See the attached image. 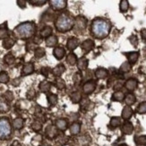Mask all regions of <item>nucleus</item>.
Masks as SVG:
<instances>
[{
    "label": "nucleus",
    "mask_w": 146,
    "mask_h": 146,
    "mask_svg": "<svg viewBox=\"0 0 146 146\" xmlns=\"http://www.w3.org/2000/svg\"><path fill=\"white\" fill-rule=\"evenodd\" d=\"M121 115H122V118L123 119L127 120V119H129L133 116V110H132V108H131L130 106H125L123 108V110H122Z\"/></svg>",
    "instance_id": "aec40b11"
},
{
    "label": "nucleus",
    "mask_w": 146,
    "mask_h": 146,
    "mask_svg": "<svg viewBox=\"0 0 146 146\" xmlns=\"http://www.w3.org/2000/svg\"><path fill=\"white\" fill-rule=\"evenodd\" d=\"M121 122H122V120L120 117L118 116H114L110 119V126L113 128H117L118 127V126H120V124H121Z\"/></svg>",
    "instance_id": "7c9ffc66"
},
{
    "label": "nucleus",
    "mask_w": 146,
    "mask_h": 146,
    "mask_svg": "<svg viewBox=\"0 0 146 146\" xmlns=\"http://www.w3.org/2000/svg\"><path fill=\"white\" fill-rule=\"evenodd\" d=\"M135 143L140 146H146V135H139L135 138Z\"/></svg>",
    "instance_id": "f704fd0d"
},
{
    "label": "nucleus",
    "mask_w": 146,
    "mask_h": 146,
    "mask_svg": "<svg viewBox=\"0 0 146 146\" xmlns=\"http://www.w3.org/2000/svg\"><path fill=\"white\" fill-rule=\"evenodd\" d=\"M88 65H89V61L85 57H81L77 61V67L80 71H85L88 68Z\"/></svg>",
    "instance_id": "2eb2a0df"
},
{
    "label": "nucleus",
    "mask_w": 146,
    "mask_h": 146,
    "mask_svg": "<svg viewBox=\"0 0 146 146\" xmlns=\"http://www.w3.org/2000/svg\"><path fill=\"white\" fill-rule=\"evenodd\" d=\"M43 146H49V145H43Z\"/></svg>",
    "instance_id": "bf43d9fd"
},
{
    "label": "nucleus",
    "mask_w": 146,
    "mask_h": 146,
    "mask_svg": "<svg viewBox=\"0 0 146 146\" xmlns=\"http://www.w3.org/2000/svg\"><path fill=\"white\" fill-rule=\"evenodd\" d=\"M10 107L7 104V102L5 99H0V112L1 113H5L8 112Z\"/></svg>",
    "instance_id": "72a5a7b5"
},
{
    "label": "nucleus",
    "mask_w": 146,
    "mask_h": 146,
    "mask_svg": "<svg viewBox=\"0 0 146 146\" xmlns=\"http://www.w3.org/2000/svg\"><path fill=\"white\" fill-rule=\"evenodd\" d=\"M94 48V42L92 39H87L82 43V49L85 52H89Z\"/></svg>",
    "instance_id": "1a4fd4ad"
},
{
    "label": "nucleus",
    "mask_w": 146,
    "mask_h": 146,
    "mask_svg": "<svg viewBox=\"0 0 146 146\" xmlns=\"http://www.w3.org/2000/svg\"><path fill=\"white\" fill-rule=\"evenodd\" d=\"M82 80V75L81 72H75L74 75H73V81L75 85H79Z\"/></svg>",
    "instance_id": "58836bf2"
},
{
    "label": "nucleus",
    "mask_w": 146,
    "mask_h": 146,
    "mask_svg": "<svg viewBox=\"0 0 146 146\" xmlns=\"http://www.w3.org/2000/svg\"><path fill=\"white\" fill-rule=\"evenodd\" d=\"M119 146H128L127 144H125V143H122V144H120Z\"/></svg>",
    "instance_id": "4d7b16f0"
},
{
    "label": "nucleus",
    "mask_w": 146,
    "mask_h": 146,
    "mask_svg": "<svg viewBox=\"0 0 146 146\" xmlns=\"http://www.w3.org/2000/svg\"><path fill=\"white\" fill-rule=\"evenodd\" d=\"M34 71V65L33 63L31 62H29V63H26L23 67V69H22V74L24 75V76H27V75H30Z\"/></svg>",
    "instance_id": "ddd939ff"
},
{
    "label": "nucleus",
    "mask_w": 146,
    "mask_h": 146,
    "mask_svg": "<svg viewBox=\"0 0 146 146\" xmlns=\"http://www.w3.org/2000/svg\"><path fill=\"white\" fill-rule=\"evenodd\" d=\"M30 3L31 4H33V5H43L44 4H46L47 3V1H45V0H41V1H38V0H31L30 1Z\"/></svg>",
    "instance_id": "de8ad7c7"
},
{
    "label": "nucleus",
    "mask_w": 146,
    "mask_h": 146,
    "mask_svg": "<svg viewBox=\"0 0 146 146\" xmlns=\"http://www.w3.org/2000/svg\"><path fill=\"white\" fill-rule=\"evenodd\" d=\"M131 64L129 63V61H125L124 63H122V65L120 66V69H119V71L122 72V73H125V72H128L131 71Z\"/></svg>",
    "instance_id": "473e14b6"
},
{
    "label": "nucleus",
    "mask_w": 146,
    "mask_h": 146,
    "mask_svg": "<svg viewBox=\"0 0 146 146\" xmlns=\"http://www.w3.org/2000/svg\"><path fill=\"white\" fill-rule=\"evenodd\" d=\"M79 45V40L76 37H70L67 40L66 42V47L69 50H74Z\"/></svg>",
    "instance_id": "6e6552de"
},
{
    "label": "nucleus",
    "mask_w": 146,
    "mask_h": 146,
    "mask_svg": "<svg viewBox=\"0 0 146 146\" xmlns=\"http://www.w3.org/2000/svg\"><path fill=\"white\" fill-rule=\"evenodd\" d=\"M122 86H123V84L121 83V82H117V85H115V86H114V89H115V90H117V89H118V88L122 87Z\"/></svg>",
    "instance_id": "864d4df0"
},
{
    "label": "nucleus",
    "mask_w": 146,
    "mask_h": 146,
    "mask_svg": "<svg viewBox=\"0 0 146 146\" xmlns=\"http://www.w3.org/2000/svg\"><path fill=\"white\" fill-rule=\"evenodd\" d=\"M53 54H54V57L56 60L60 61V60H62L65 57V55H66V50L63 47H56L53 50Z\"/></svg>",
    "instance_id": "9d476101"
},
{
    "label": "nucleus",
    "mask_w": 146,
    "mask_h": 146,
    "mask_svg": "<svg viewBox=\"0 0 146 146\" xmlns=\"http://www.w3.org/2000/svg\"><path fill=\"white\" fill-rule=\"evenodd\" d=\"M41 42H42V38H41L40 35V36L36 35V36L34 37V39H33V42H34V43L39 44V43H40Z\"/></svg>",
    "instance_id": "603ef678"
},
{
    "label": "nucleus",
    "mask_w": 146,
    "mask_h": 146,
    "mask_svg": "<svg viewBox=\"0 0 146 146\" xmlns=\"http://www.w3.org/2000/svg\"><path fill=\"white\" fill-rule=\"evenodd\" d=\"M141 35L143 40H146V29H142L141 30Z\"/></svg>",
    "instance_id": "5fc2aeb1"
},
{
    "label": "nucleus",
    "mask_w": 146,
    "mask_h": 146,
    "mask_svg": "<svg viewBox=\"0 0 146 146\" xmlns=\"http://www.w3.org/2000/svg\"><path fill=\"white\" fill-rule=\"evenodd\" d=\"M90 143H91V138L87 135L79 136L77 139V144L79 146H88Z\"/></svg>",
    "instance_id": "dca6fc26"
},
{
    "label": "nucleus",
    "mask_w": 146,
    "mask_h": 146,
    "mask_svg": "<svg viewBox=\"0 0 146 146\" xmlns=\"http://www.w3.org/2000/svg\"><path fill=\"white\" fill-rule=\"evenodd\" d=\"M78 60H77V57H76V55L74 53H69L67 56H66V62L68 63L69 65L71 66H74L75 65L76 63H77Z\"/></svg>",
    "instance_id": "393cba45"
},
{
    "label": "nucleus",
    "mask_w": 146,
    "mask_h": 146,
    "mask_svg": "<svg viewBox=\"0 0 146 146\" xmlns=\"http://www.w3.org/2000/svg\"><path fill=\"white\" fill-rule=\"evenodd\" d=\"M96 82L94 80H89L82 87V91L86 95H90L93 93V91L96 89Z\"/></svg>",
    "instance_id": "0eeeda50"
},
{
    "label": "nucleus",
    "mask_w": 146,
    "mask_h": 146,
    "mask_svg": "<svg viewBox=\"0 0 146 146\" xmlns=\"http://www.w3.org/2000/svg\"><path fill=\"white\" fill-rule=\"evenodd\" d=\"M45 54H46V52H45V49H44V48L38 47L34 50V55H35V57L37 59L43 58V57L45 56Z\"/></svg>",
    "instance_id": "2f4dec72"
},
{
    "label": "nucleus",
    "mask_w": 146,
    "mask_h": 146,
    "mask_svg": "<svg viewBox=\"0 0 146 146\" xmlns=\"http://www.w3.org/2000/svg\"><path fill=\"white\" fill-rule=\"evenodd\" d=\"M52 34V28L50 26H45L40 33V35L41 36V38H47L49 37L50 35H51Z\"/></svg>",
    "instance_id": "bb28decb"
},
{
    "label": "nucleus",
    "mask_w": 146,
    "mask_h": 146,
    "mask_svg": "<svg viewBox=\"0 0 146 146\" xmlns=\"http://www.w3.org/2000/svg\"><path fill=\"white\" fill-rule=\"evenodd\" d=\"M137 112L139 114H145L146 113V101L139 104V106L137 107Z\"/></svg>",
    "instance_id": "c03bdc74"
},
{
    "label": "nucleus",
    "mask_w": 146,
    "mask_h": 146,
    "mask_svg": "<svg viewBox=\"0 0 146 146\" xmlns=\"http://www.w3.org/2000/svg\"><path fill=\"white\" fill-rule=\"evenodd\" d=\"M58 96H56V94H50L49 96L48 97V101L50 106H55L56 105V103H58Z\"/></svg>",
    "instance_id": "79ce46f5"
},
{
    "label": "nucleus",
    "mask_w": 146,
    "mask_h": 146,
    "mask_svg": "<svg viewBox=\"0 0 146 146\" xmlns=\"http://www.w3.org/2000/svg\"><path fill=\"white\" fill-rule=\"evenodd\" d=\"M129 41H130L132 45H134V46H136L137 43H138V42H137V37L135 35H131L129 37Z\"/></svg>",
    "instance_id": "09e8293b"
},
{
    "label": "nucleus",
    "mask_w": 146,
    "mask_h": 146,
    "mask_svg": "<svg viewBox=\"0 0 146 146\" xmlns=\"http://www.w3.org/2000/svg\"><path fill=\"white\" fill-rule=\"evenodd\" d=\"M121 131L124 135H131L134 132V125L130 122H125L121 127Z\"/></svg>",
    "instance_id": "f8f14e48"
},
{
    "label": "nucleus",
    "mask_w": 146,
    "mask_h": 146,
    "mask_svg": "<svg viewBox=\"0 0 146 146\" xmlns=\"http://www.w3.org/2000/svg\"><path fill=\"white\" fill-rule=\"evenodd\" d=\"M56 127L58 130L66 131L67 129V121L66 119H58L56 121Z\"/></svg>",
    "instance_id": "a211bd4d"
},
{
    "label": "nucleus",
    "mask_w": 146,
    "mask_h": 146,
    "mask_svg": "<svg viewBox=\"0 0 146 146\" xmlns=\"http://www.w3.org/2000/svg\"><path fill=\"white\" fill-rule=\"evenodd\" d=\"M87 23H88L87 19L85 17L82 16V15H79L76 17L74 20V25L75 33L81 34L82 31H84L87 26Z\"/></svg>",
    "instance_id": "39448f33"
},
{
    "label": "nucleus",
    "mask_w": 146,
    "mask_h": 146,
    "mask_svg": "<svg viewBox=\"0 0 146 146\" xmlns=\"http://www.w3.org/2000/svg\"><path fill=\"white\" fill-rule=\"evenodd\" d=\"M46 135L48 138L53 139L58 135V128L53 125H48L46 129Z\"/></svg>",
    "instance_id": "4468645a"
},
{
    "label": "nucleus",
    "mask_w": 146,
    "mask_h": 146,
    "mask_svg": "<svg viewBox=\"0 0 146 146\" xmlns=\"http://www.w3.org/2000/svg\"><path fill=\"white\" fill-rule=\"evenodd\" d=\"M66 71V67L63 64H58L53 69V74L56 78H60V76Z\"/></svg>",
    "instance_id": "6ab92c4d"
},
{
    "label": "nucleus",
    "mask_w": 146,
    "mask_h": 146,
    "mask_svg": "<svg viewBox=\"0 0 146 146\" xmlns=\"http://www.w3.org/2000/svg\"><path fill=\"white\" fill-rule=\"evenodd\" d=\"M11 146H22V145H21V143H19V142H17V141H15L14 143H12V145H11Z\"/></svg>",
    "instance_id": "6e6d98bb"
},
{
    "label": "nucleus",
    "mask_w": 146,
    "mask_h": 146,
    "mask_svg": "<svg viewBox=\"0 0 146 146\" xmlns=\"http://www.w3.org/2000/svg\"><path fill=\"white\" fill-rule=\"evenodd\" d=\"M40 73L45 76V77H48V73H49V69L48 68H42L41 71H40Z\"/></svg>",
    "instance_id": "8fccbe9b"
},
{
    "label": "nucleus",
    "mask_w": 146,
    "mask_h": 146,
    "mask_svg": "<svg viewBox=\"0 0 146 146\" xmlns=\"http://www.w3.org/2000/svg\"><path fill=\"white\" fill-rule=\"evenodd\" d=\"M74 19L70 16L68 14L63 13L58 18H56L55 26L60 33H66L74 28Z\"/></svg>",
    "instance_id": "7ed1b4c3"
},
{
    "label": "nucleus",
    "mask_w": 146,
    "mask_h": 146,
    "mask_svg": "<svg viewBox=\"0 0 146 146\" xmlns=\"http://www.w3.org/2000/svg\"><path fill=\"white\" fill-rule=\"evenodd\" d=\"M58 39L55 35H50L46 39V45L48 47H54L58 44Z\"/></svg>",
    "instance_id": "412c9836"
},
{
    "label": "nucleus",
    "mask_w": 146,
    "mask_h": 146,
    "mask_svg": "<svg viewBox=\"0 0 146 146\" xmlns=\"http://www.w3.org/2000/svg\"><path fill=\"white\" fill-rule=\"evenodd\" d=\"M81 131V124L79 123H73L70 126V134L72 135H77Z\"/></svg>",
    "instance_id": "4be33fe9"
},
{
    "label": "nucleus",
    "mask_w": 146,
    "mask_h": 146,
    "mask_svg": "<svg viewBox=\"0 0 146 146\" xmlns=\"http://www.w3.org/2000/svg\"><path fill=\"white\" fill-rule=\"evenodd\" d=\"M137 84H138V82H137V80L135 79H129L128 80L125 81V88L127 90L133 91L137 87Z\"/></svg>",
    "instance_id": "9b49d317"
},
{
    "label": "nucleus",
    "mask_w": 146,
    "mask_h": 146,
    "mask_svg": "<svg viewBox=\"0 0 146 146\" xmlns=\"http://www.w3.org/2000/svg\"><path fill=\"white\" fill-rule=\"evenodd\" d=\"M40 90L41 92H44V93H46V92H48L49 89H50V87H51V84L49 83V82L46 81V80H44L42 82H40Z\"/></svg>",
    "instance_id": "cd10ccee"
},
{
    "label": "nucleus",
    "mask_w": 146,
    "mask_h": 146,
    "mask_svg": "<svg viewBox=\"0 0 146 146\" xmlns=\"http://www.w3.org/2000/svg\"><path fill=\"white\" fill-rule=\"evenodd\" d=\"M12 134V126L8 118H0V140H7Z\"/></svg>",
    "instance_id": "20e7f679"
},
{
    "label": "nucleus",
    "mask_w": 146,
    "mask_h": 146,
    "mask_svg": "<svg viewBox=\"0 0 146 146\" xmlns=\"http://www.w3.org/2000/svg\"><path fill=\"white\" fill-rule=\"evenodd\" d=\"M127 59H128V61H129V63L131 64H134V63H135L136 61H137V60H138V58H139V52H129V53H127Z\"/></svg>",
    "instance_id": "b1692460"
},
{
    "label": "nucleus",
    "mask_w": 146,
    "mask_h": 146,
    "mask_svg": "<svg viewBox=\"0 0 146 146\" xmlns=\"http://www.w3.org/2000/svg\"><path fill=\"white\" fill-rule=\"evenodd\" d=\"M15 41L14 39H12V38L8 37V38H6V39H5L3 41V47L5 49H10L12 48L13 46L15 45Z\"/></svg>",
    "instance_id": "c85d7f7f"
},
{
    "label": "nucleus",
    "mask_w": 146,
    "mask_h": 146,
    "mask_svg": "<svg viewBox=\"0 0 146 146\" xmlns=\"http://www.w3.org/2000/svg\"><path fill=\"white\" fill-rule=\"evenodd\" d=\"M4 61H5V62L6 63V64H8V65H12L13 63L15 62V56L13 55L12 53H7V54H6V55L5 56Z\"/></svg>",
    "instance_id": "ea45409f"
},
{
    "label": "nucleus",
    "mask_w": 146,
    "mask_h": 146,
    "mask_svg": "<svg viewBox=\"0 0 146 146\" xmlns=\"http://www.w3.org/2000/svg\"><path fill=\"white\" fill-rule=\"evenodd\" d=\"M63 146H71V145H68V144H66V145H63Z\"/></svg>",
    "instance_id": "13d9d810"
},
{
    "label": "nucleus",
    "mask_w": 146,
    "mask_h": 146,
    "mask_svg": "<svg viewBox=\"0 0 146 146\" xmlns=\"http://www.w3.org/2000/svg\"><path fill=\"white\" fill-rule=\"evenodd\" d=\"M111 99L113 101H117V102H121L125 99V95L122 91H116L112 95Z\"/></svg>",
    "instance_id": "a878e982"
},
{
    "label": "nucleus",
    "mask_w": 146,
    "mask_h": 146,
    "mask_svg": "<svg viewBox=\"0 0 146 146\" xmlns=\"http://www.w3.org/2000/svg\"><path fill=\"white\" fill-rule=\"evenodd\" d=\"M8 35H9V32H8L7 28L1 25V26H0V39L5 40L6 38H8Z\"/></svg>",
    "instance_id": "4c0bfd02"
},
{
    "label": "nucleus",
    "mask_w": 146,
    "mask_h": 146,
    "mask_svg": "<svg viewBox=\"0 0 146 146\" xmlns=\"http://www.w3.org/2000/svg\"><path fill=\"white\" fill-rule=\"evenodd\" d=\"M55 85L56 87L58 88V89H64L66 87V82L64 79H62L61 78H56L55 79Z\"/></svg>",
    "instance_id": "e433bc0d"
},
{
    "label": "nucleus",
    "mask_w": 146,
    "mask_h": 146,
    "mask_svg": "<svg viewBox=\"0 0 146 146\" xmlns=\"http://www.w3.org/2000/svg\"><path fill=\"white\" fill-rule=\"evenodd\" d=\"M23 124H24V121L23 119L21 118V117H17L14 120V122H13V126H14V128L16 129V130H20L23 127Z\"/></svg>",
    "instance_id": "5701e85b"
},
{
    "label": "nucleus",
    "mask_w": 146,
    "mask_h": 146,
    "mask_svg": "<svg viewBox=\"0 0 146 146\" xmlns=\"http://www.w3.org/2000/svg\"><path fill=\"white\" fill-rule=\"evenodd\" d=\"M135 101H136V98H135V96L134 94H128V95H126V96L125 97V104L127 105L128 106L133 105V104H135Z\"/></svg>",
    "instance_id": "c756f323"
},
{
    "label": "nucleus",
    "mask_w": 146,
    "mask_h": 146,
    "mask_svg": "<svg viewBox=\"0 0 146 146\" xmlns=\"http://www.w3.org/2000/svg\"><path fill=\"white\" fill-rule=\"evenodd\" d=\"M35 24L33 22H25L14 29V34L18 39H28L35 34Z\"/></svg>",
    "instance_id": "f03ea898"
},
{
    "label": "nucleus",
    "mask_w": 146,
    "mask_h": 146,
    "mask_svg": "<svg viewBox=\"0 0 146 146\" xmlns=\"http://www.w3.org/2000/svg\"><path fill=\"white\" fill-rule=\"evenodd\" d=\"M4 99L5 101H7V102H11V101H13V99H14V94H13L11 91H6L4 95Z\"/></svg>",
    "instance_id": "a18cd8bd"
},
{
    "label": "nucleus",
    "mask_w": 146,
    "mask_h": 146,
    "mask_svg": "<svg viewBox=\"0 0 146 146\" xmlns=\"http://www.w3.org/2000/svg\"><path fill=\"white\" fill-rule=\"evenodd\" d=\"M17 5L20 6L21 8H25L26 7V1H24V0H18Z\"/></svg>",
    "instance_id": "3c124183"
},
{
    "label": "nucleus",
    "mask_w": 146,
    "mask_h": 146,
    "mask_svg": "<svg viewBox=\"0 0 146 146\" xmlns=\"http://www.w3.org/2000/svg\"><path fill=\"white\" fill-rule=\"evenodd\" d=\"M108 75H109V72H108L107 69H102V68H100V69H97L96 71H95V76H96V78L99 79H104L108 77Z\"/></svg>",
    "instance_id": "f3484780"
},
{
    "label": "nucleus",
    "mask_w": 146,
    "mask_h": 146,
    "mask_svg": "<svg viewBox=\"0 0 146 146\" xmlns=\"http://www.w3.org/2000/svg\"><path fill=\"white\" fill-rule=\"evenodd\" d=\"M42 127V124L39 121H35L33 123V124H31V128H33L34 131H40Z\"/></svg>",
    "instance_id": "49530a36"
},
{
    "label": "nucleus",
    "mask_w": 146,
    "mask_h": 146,
    "mask_svg": "<svg viewBox=\"0 0 146 146\" xmlns=\"http://www.w3.org/2000/svg\"><path fill=\"white\" fill-rule=\"evenodd\" d=\"M119 7H120V11H121L122 13H125L129 8L128 1H126V0H122V1H120Z\"/></svg>",
    "instance_id": "a19ab883"
},
{
    "label": "nucleus",
    "mask_w": 146,
    "mask_h": 146,
    "mask_svg": "<svg viewBox=\"0 0 146 146\" xmlns=\"http://www.w3.org/2000/svg\"><path fill=\"white\" fill-rule=\"evenodd\" d=\"M111 24L109 21L102 18H95L92 23L91 33L97 39H104L109 35Z\"/></svg>",
    "instance_id": "f257e3e1"
},
{
    "label": "nucleus",
    "mask_w": 146,
    "mask_h": 146,
    "mask_svg": "<svg viewBox=\"0 0 146 146\" xmlns=\"http://www.w3.org/2000/svg\"><path fill=\"white\" fill-rule=\"evenodd\" d=\"M8 81H9L8 74L5 71L0 72V82H1V83H7Z\"/></svg>",
    "instance_id": "37998d69"
},
{
    "label": "nucleus",
    "mask_w": 146,
    "mask_h": 146,
    "mask_svg": "<svg viewBox=\"0 0 146 146\" xmlns=\"http://www.w3.org/2000/svg\"><path fill=\"white\" fill-rule=\"evenodd\" d=\"M49 5L54 10H63L66 7L67 1L66 0H50Z\"/></svg>",
    "instance_id": "423d86ee"
},
{
    "label": "nucleus",
    "mask_w": 146,
    "mask_h": 146,
    "mask_svg": "<svg viewBox=\"0 0 146 146\" xmlns=\"http://www.w3.org/2000/svg\"><path fill=\"white\" fill-rule=\"evenodd\" d=\"M82 95L80 92L78 91H76V92H74L72 95H71V100H72V102L74 103V104H77L79 103L80 101L82 100Z\"/></svg>",
    "instance_id": "c9c22d12"
}]
</instances>
